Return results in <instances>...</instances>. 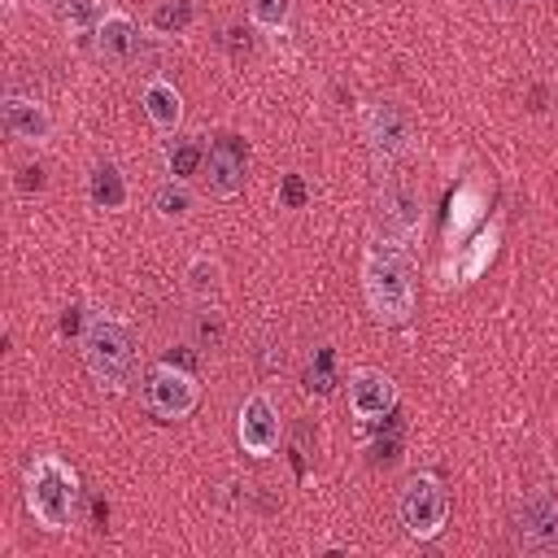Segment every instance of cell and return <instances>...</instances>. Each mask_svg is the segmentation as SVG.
I'll list each match as a JSON object with an SVG mask.
<instances>
[{"mask_svg": "<svg viewBox=\"0 0 558 558\" xmlns=\"http://www.w3.org/2000/svg\"><path fill=\"white\" fill-rule=\"evenodd\" d=\"M362 296L379 327H401L414 314V266L405 244L379 235L362 257Z\"/></svg>", "mask_w": 558, "mask_h": 558, "instance_id": "6da1fadb", "label": "cell"}, {"mask_svg": "<svg viewBox=\"0 0 558 558\" xmlns=\"http://www.w3.org/2000/svg\"><path fill=\"white\" fill-rule=\"evenodd\" d=\"M78 471L57 453H39L22 475V501L44 532H70L78 523Z\"/></svg>", "mask_w": 558, "mask_h": 558, "instance_id": "7a4b0ae2", "label": "cell"}, {"mask_svg": "<svg viewBox=\"0 0 558 558\" xmlns=\"http://www.w3.org/2000/svg\"><path fill=\"white\" fill-rule=\"evenodd\" d=\"M83 366L100 392H122L135 371V331L126 318L109 310H92L83 323Z\"/></svg>", "mask_w": 558, "mask_h": 558, "instance_id": "3957f363", "label": "cell"}, {"mask_svg": "<svg viewBox=\"0 0 558 558\" xmlns=\"http://www.w3.org/2000/svg\"><path fill=\"white\" fill-rule=\"evenodd\" d=\"M357 126H362V140H366V148H371L379 170L401 161L414 148V118H410V109L401 100H388V96L366 100L362 113H357Z\"/></svg>", "mask_w": 558, "mask_h": 558, "instance_id": "277c9868", "label": "cell"}, {"mask_svg": "<svg viewBox=\"0 0 558 558\" xmlns=\"http://www.w3.org/2000/svg\"><path fill=\"white\" fill-rule=\"evenodd\" d=\"M397 519L414 541H432L445 532L449 519V493L432 471H414L397 493Z\"/></svg>", "mask_w": 558, "mask_h": 558, "instance_id": "5b68a950", "label": "cell"}, {"mask_svg": "<svg viewBox=\"0 0 558 558\" xmlns=\"http://www.w3.org/2000/svg\"><path fill=\"white\" fill-rule=\"evenodd\" d=\"M423 192H418V183H410L405 174H384L379 179V187H375V218H379V227H384V235L388 240H397V244H410L418 231H423Z\"/></svg>", "mask_w": 558, "mask_h": 558, "instance_id": "8992f818", "label": "cell"}, {"mask_svg": "<svg viewBox=\"0 0 558 558\" xmlns=\"http://www.w3.org/2000/svg\"><path fill=\"white\" fill-rule=\"evenodd\" d=\"M196 401H201V384H196V375L187 366H174L166 357L157 366H148V375H144V405L157 418H166V423L187 418L196 410Z\"/></svg>", "mask_w": 558, "mask_h": 558, "instance_id": "52a82bcc", "label": "cell"}, {"mask_svg": "<svg viewBox=\"0 0 558 558\" xmlns=\"http://www.w3.org/2000/svg\"><path fill=\"white\" fill-rule=\"evenodd\" d=\"M514 541L527 554H558V497L549 488H532L514 506Z\"/></svg>", "mask_w": 558, "mask_h": 558, "instance_id": "ba28073f", "label": "cell"}, {"mask_svg": "<svg viewBox=\"0 0 558 558\" xmlns=\"http://www.w3.org/2000/svg\"><path fill=\"white\" fill-rule=\"evenodd\" d=\"M279 436H283V423H279V405L270 401V392H248L240 414H235V440L248 458H275L279 449Z\"/></svg>", "mask_w": 558, "mask_h": 558, "instance_id": "9c48e42d", "label": "cell"}, {"mask_svg": "<svg viewBox=\"0 0 558 558\" xmlns=\"http://www.w3.org/2000/svg\"><path fill=\"white\" fill-rule=\"evenodd\" d=\"M205 192L218 196V201H231L244 192V179H248V144L240 135H218L205 153Z\"/></svg>", "mask_w": 558, "mask_h": 558, "instance_id": "30bf717a", "label": "cell"}, {"mask_svg": "<svg viewBox=\"0 0 558 558\" xmlns=\"http://www.w3.org/2000/svg\"><path fill=\"white\" fill-rule=\"evenodd\" d=\"M349 410L357 423H379L397 410V384L375 371V366H357L349 371Z\"/></svg>", "mask_w": 558, "mask_h": 558, "instance_id": "8fae6325", "label": "cell"}, {"mask_svg": "<svg viewBox=\"0 0 558 558\" xmlns=\"http://www.w3.org/2000/svg\"><path fill=\"white\" fill-rule=\"evenodd\" d=\"M0 118H4V131H9L13 140H22V144H44V140L52 135V113H48V105L35 100V96L9 92V96L0 100Z\"/></svg>", "mask_w": 558, "mask_h": 558, "instance_id": "7c38bea8", "label": "cell"}, {"mask_svg": "<svg viewBox=\"0 0 558 558\" xmlns=\"http://www.w3.org/2000/svg\"><path fill=\"white\" fill-rule=\"evenodd\" d=\"M92 48H96V57H100V61L126 65V61L140 52V26H135L126 13L109 9V13H105V22L92 31Z\"/></svg>", "mask_w": 558, "mask_h": 558, "instance_id": "4fadbf2b", "label": "cell"}, {"mask_svg": "<svg viewBox=\"0 0 558 558\" xmlns=\"http://www.w3.org/2000/svg\"><path fill=\"white\" fill-rule=\"evenodd\" d=\"M497 227H480L471 240H462V244H453L449 253H453V262H449V270H445V283H471V279H480L484 275V266L493 262V253H497Z\"/></svg>", "mask_w": 558, "mask_h": 558, "instance_id": "5bb4252c", "label": "cell"}, {"mask_svg": "<svg viewBox=\"0 0 558 558\" xmlns=\"http://www.w3.org/2000/svg\"><path fill=\"white\" fill-rule=\"evenodd\" d=\"M140 105H144L157 135H174L183 126V96L170 78H148L144 92H140Z\"/></svg>", "mask_w": 558, "mask_h": 558, "instance_id": "9a60e30c", "label": "cell"}, {"mask_svg": "<svg viewBox=\"0 0 558 558\" xmlns=\"http://www.w3.org/2000/svg\"><path fill=\"white\" fill-rule=\"evenodd\" d=\"M480 218H484V192L475 183H462L453 196H449V218H445V240L449 248L462 244L466 235L480 231Z\"/></svg>", "mask_w": 558, "mask_h": 558, "instance_id": "2e32d148", "label": "cell"}, {"mask_svg": "<svg viewBox=\"0 0 558 558\" xmlns=\"http://www.w3.org/2000/svg\"><path fill=\"white\" fill-rule=\"evenodd\" d=\"M87 196L96 209H122L126 205V179L113 161H96L87 174Z\"/></svg>", "mask_w": 558, "mask_h": 558, "instance_id": "e0dca14e", "label": "cell"}, {"mask_svg": "<svg viewBox=\"0 0 558 558\" xmlns=\"http://www.w3.org/2000/svg\"><path fill=\"white\" fill-rule=\"evenodd\" d=\"M48 9L70 26V31H83V35H92L100 22H105V4L100 0H48Z\"/></svg>", "mask_w": 558, "mask_h": 558, "instance_id": "ac0fdd59", "label": "cell"}, {"mask_svg": "<svg viewBox=\"0 0 558 558\" xmlns=\"http://www.w3.org/2000/svg\"><path fill=\"white\" fill-rule=\"evenodd\" d=\"M201 166H205V144L196 135H183V140H170L166 144V170H170V179H187Z\"/></svg>", "mask_w": 558, "mask_h": 558, "instance_id": "d6986e66", "label": "cell"}, {"mask_svg": "<svg viewBox=\"0 0 558 558\" xmlns=\"http://www.w3.org/2000/svg\"><path fill=\"white\" fill-rule=\"evenodd\" d=\"M187 292L201 305H214L218 292H222V266L214 257H192V266H187Z\"/></svg>", "mask_w": 558, "mask_h": 558, "instance_id": "ffe728a7", "label": "cell"}, {"mask_svg": "<svg viewBox=\"0 0 558 558\" xmlns=\"http://www.w3.org/2000/svg\"><path fill=\"white\" fill-rule=\"evenodd\" d=\"M192 205H196V192L187 187V179H166L161 187H157V196H153V209L161 214V218H187L192 214Z\"/></svg>", "mask_w": 558, "mask_h": 558, "instance_id": "44dd1931", "label": "cell"}, {"mask_svg": "<svg viewBox=\"0 0 558 558\" xmlns=\"http://www.w3.org/2000/svg\"><path fill=\"white\" fill-rule=\"evenodd\" d=\"M192 22H196V4L192 0H161L153 9V31H161V35H183Z\"/></svg>", "mask_w": 558, "mask_h": 558, "instance_id": "7402d4cb", "label": "cell"}, {"mask_svg": "<svg viewBox=\"0 0 558 558\" xmlns=\"http://www.w3.org/2000/svg\"><path fill=\"white\" fill-rule=\"evenodd\" d=\"M248 17H253L257 31L279 35L292 22V0H248Z\"/></svg>", "mask_w": 558, "mask_h": 558, "instance_id": "603a6c76", "label": "cell"}, {"mask_svg": "<svg viewBox=\"0 0 558 558\" xmlns=\"http://www.w3.org/2000/svg\"><path fill=\"white\" fill-rule=\"evenodd\" d=\"M331 362H336L331 349H318V353H314V362H310V371H305V388H310V392L327 397V392L336 388V371H331Z\"/></svg>", "mask_w": 558, "mask_h": 558, "instance_id": "cb8c5ba5", "label": "cell"}, {"mask_svg": "<svg viewBox=\"0 0 558 558\" xmlns=\"http://www.w3.org/2000/svg\"><path fill=\"white\" fill-rule=\"evenodd\" d=\"M305 201H310L305 179H301V174H283V183H279V205H283V209H305Z\"/></svg>", "mask_w": 558, "mask_h": 558, "instance_id": "d4e9b609", "label": "cell"}, {"mask_svg": "<svg viewBox=\"0 0 558 558\" xmlns=\"http://www.w3.org/2000/svg\"><path fill=\"white\" fill-rule=\"evenodd\" d=\"M17 192H44V166H22L17 170Z\"/></svg>", "mask_w": 558, "mask_h": 558, "instance_id": "484cf974", "label": "cell"}, {"mask_svg": "<svg viewBox=\"0 0 558 558\" xmlns=\"http://www.w3.org/2000/svg\"><path fill=\"white\" fill-rule=\"evenodd\" d=\"M83 323H87L83 310H65V314H61V336H74V331L83 336Z\"/></svg>", "mask_w": 558, "mask_h": 558, "instance_id": "4316f807", "label": "cell"}, {"mask_svg": "<svg viewBox=\"0 0 558 558\" xmlns=\"http://www.w3.org/2000/svg\"><path fill=\"white\" fill-rule=\"evenodd\" d=\"M218 336H222V323H218V314H214V318H201V340L218 344Z\"/></svg>", "mask_w": 558, "mask_h": 558, "instance_id": "83f0119b", "label": "cell"}, {"mask_svg": "<svg viewBox=\"0 0 558 558\" xmlns=\"http://www.w3.org/2000/svg\"><path fill=\"white\" fill-rule=\"evenodd\" d=\"M488 4H493V9H501V13H510V9H523L527 0H488Z\"/></svg>", "mask_w": 558, "mask_h": 558, "instance_id": "f1b7e54d", "label": "cell"}]
</instances>
